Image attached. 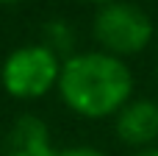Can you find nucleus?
<instances>
[{"instance_id": "nucleus-1", "label": "nucleus", "mask_w": 158, "mask_h": 156, "mask_svg": "<svg viewBox=\"0 0 158 156\" xmlns=\"http://www.w3.org/2000/svg\"><path fill=\"white\" fill-rule=\"evenodd\" d=\"M136 78L125 59L106 50L69 53L61 61L58 98L61 103L83 120H108L133 98Z\"/></svg>"}, {"instance_id": "nucleus-2", "label": "nucleus", "mask_w": 158, "mask_h": 156, "mask_svg": "<svg viewBox=\"0 0 158 156\" xmlns=\"http://www.w3.org/2000/svg\"><path fill=\"white\" fill-rule=\"evenodd\" d=\"M156 33L158 28L153 17L131 0H114L97 6L92 20V36L97 42V50H106L119 59L144 53L156 42Z\"/></svg>"}, {"instance_id": "nucleus-3", "label": "nucleus", "mask_w": 158, "mask_h": 156, "mask_svg": "<svg viewBox=\"0 0 158 156\" xmlns=\"http://www.w3.org/2000/svg\"><path fill=\"white\" fill-rule=\"evenodd\" d=\"M61 56L44 42L14 47L0 64V87L14 100H39L58 87Z\"/></svg>"}, {"instance_id": "nucleus-4", "label": "nucleus", "mask_w": 158, "mask_h": 156, "mask_svg": "<svg viewBox=\"0 0 158 156\" xmlns=\"http://www.w3.org/2000/svg\"><path fill=\"white\" fill-rule=\"evenodd\" d=\"M117 140L133 151L158 145V100L131 98L114 117Z\"/></svg>"}, {"instance_id": "nucleus-5", "label": "nucleus", "mask_w": 158, "mask_h": 156, "mask_svg": "<svg viewBox=\"0 0 158 156\" xmlns=\"http://www.w3.org/2000/svg\"><path fill=\"white\" fill-rule=\"evenodd\" d=\"M53 148L50 128L36 114H19L3 137V156H47Z\"/></svg>"}, {"instance_id": "nucleus-6", "label": "nucleus", "mask_w": 158, "mask_h": 156, "mask_svg": "<svg viewBox=\"0 0 158 156\" xmlns=\"http://www.w3.org/2000/svg\"><path fill=\"white\" fill-rule=\"evenodd\" d=\"M72 42H75V33H72V28H69L64 20H53V22L44 25V45L53 47L58 56L67 53V50L72 47Z\"/></svg>"}, {"instance_id": "nucleus-7", "label": "nucleus", "mask_w": 158, "mask_h": 156, "mask_svg": "<svg viewBox=\"0 0 158 156\" xmlns=\"http://www.w3.org/2000/svg\"><path fill=\"white\" fill-rule=\"evenodd\" d=\"M47 156H106V154L92 145H69V148H53Z\"/></svg>"}, {"instance_id": "nucleus-8", "label": "nucleus", "mask_w": 158, "mask_h": 156, "mask_svg": "<svg viewBox=\"0 0 158 156\" xmlns=\"http://www.w3.org/2000/svg\"><path fill=\"white\" fill-rule=\"evenodd\" d=\"M131 156H158V145H153V148H142V151H133Z\"/></svg>"}, {"instance_id": "nucleus-9", "label": "nucleus", "mask_w": 158, "mask_h": 156, "mask_svg": "<svg viewBox=\"0 0 158 156\" xmlns=\"http://www.w3.org/2000/svg\"><path fill=\"white\" fill-rule=\"evenodd\" d=\"M83 3H92V6H106V3H114V0H83Z\"/></svg>"}, {"instance_id": "nucleus-10", "label": "nucleus", "mask_w": 158, "mask_h": 156, "mask_svg": "<svg viewBox=\"0 0 158 156\" xmlns=\"http://www.w3.org/2000/svg\"><path fill=\"white\" fill-rule=\"evenodd\" d=\"M11 3H19V0H0V6H11Z\"/></svg>"}, {"instance_id": "nucleus-11", "label": "nucleus", "mask_w": 158, "mask_h": 156, "mask_svg": "<svg viewBox=\"0 0 158 156\" xmlns=\"http://www.w3.org/2000/svg\"><path fill=\"white\" fill-rule=\"evenodd\" d=\"M156 47H158V33H156Z\"/></svg>"}]
</instances>
